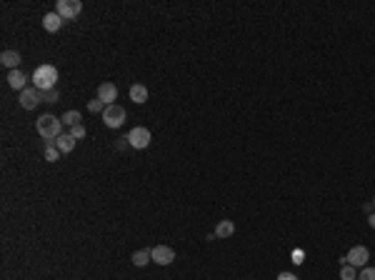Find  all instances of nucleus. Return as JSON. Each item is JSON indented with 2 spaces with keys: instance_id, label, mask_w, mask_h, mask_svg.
<instances>
[{
  "instance_id": "obj_12",
  "label": "nucleus",
  "mask_w": 375,
  "mask_h": 280,
  "mask_svg": "<svg viewBox=\"0 0 375 280\" xmlns=\"http://www.w3.org/2000/svg\"><path fill=\"white\" fill-rule=\"evenodd\" d=\"M0 63H3L5 68H10V70H18V65H20V53H15V50H5V53L0 55Z\"/></svg>"
},
{
  "instance_id": "obj_16",
  "label": "nucleus",
  "mask_w": 375,
  "mask_h": 280,
  "mask_svg": "<svg viewBox=\"0 0 375 280\" xmlns=\"http://www.w3.org/2000/svg\"><path fill=\"white\" fill-rule=\"evenodd\" d=\"M130 100L138 103V105L145 103V100H148V88H145V85H133V88H130Z\"/></svg>"
},
{
  "instance_id": "obj_5",
  "label": "nucleus",
  "mask_w": 375,
  "mask_h": 280,
  "mask_svg": "<svg viewBox=\"0 0 375 280\" xmlns=\"http://www.w3.org/2000/svg\"><path fill=\"white\" fill-rule=\"evenodd\" d=\"M128 145H133L135 150H143L150 145V130L148 128H133L128 133Z\"/></svg>"
},
{
  "instance_id": "obj_22",
  "label": "nucleus",
  "mask_w": 375,
  "mask_h": 280,
  "mask_svg": "<svg viewBox=\"0 0 375 280\" xmlns=\"http://www.w3.org/2000/svg\"><path fill=\"white\" fill-rule=\"evenodd\" d=\"M358 280H375V268H363L358 273Z\"/></svg>"
},
{
  "instance_id": "obj_4",
  "label": "nucleus",
  "mask_w": 375,
  "mask_h": 280,
  "mask_svg": "<svg viewBox=\"0 0 375 280\" xmlns=\"http://www.w3.org/2000/svg\"><path fill=\"white\" fill-rule=\"evenodd\" d=\"M103 123L108 125V128H120V125L125 123V108L123 105H108L105 110H103Z\"/></svg>"
},
{
  "instance_id": "obj_24",
  "label": "nucleus",
  "mask_w": 375,
  "mask_h": 280,
  "mask_svg": "<svg viewBox=\"0 0 375 280\" xmlns=\"http://www.w3.org/2000/svg\"><path fill=\"white\" fill-rule=\"evenodd\" d=\"M278 280H298V278H295L293 273H280V275H278Z\"/></svg>"
},
{
  "instance_id": "obj_15",
  "label": "nucleus",
  "mask_w": 375,
  "mask_h": 280,
  "mask_svg": "<svg viewBox=\"0 0 375 280\" xmlns=\"http://www.w3.org/2000/svg\"><path fill=\"white\" fill-rule=\"evenodd\" d=\"M150 260H153V250L143 248V250H138V253H133V263H135L138 268H143V265H148Z\"/></svg>"
},
{
  "instance_id": "obj_6",
  "label": "nucleus",
  "mask_w": 375,
  "mask_h": 280,
  "mask_svg": "<svg viewBox=\"0 0 375 280\" xmlns=\"http://www.w3.org/2000/svg\"><path fill=\"white\" fill-rule=\"evenodd\" d=\"M368 258H370L368 248H363V245H355V248H350V253H348L345 258H343V263L353 265V268H365Z\"/></svg>"
},
{
  "instance_id": "obj_1",
  "label": "nucleus",
  "mask_w": 375,
  "mask_h": 280,
  "mask_svg": "<svg viewBox=\"0 0 375 280\" xmlns=\"http://www.w3.org/2000/svg\"><path fill=\"white\" fill-rule=\"evenodd\" d=\"M35 128H38V135L48 140V145H53L60 135H63V120H60V118H55V115H50V113L40 115Z\"/></svg>"
},
{
  "instance_id": "obj_21",
  "label": "nucleus",
  "mask_w": 375,
  "mask_h": 280,
  "mask_svg": "<svg viewBox=\"0 0 375 280\" xmlns=\"http://www.w3.org/2000/svg\"><path fill=\"white\" fill-rule=\"evenodd\" d=\"M70 135H73L75 140H80V138H85V125H83V123L73 125V128H70Z\"/></svg>"
},
{
  "instance_id": "obj_18",
  "label": "nucleus",
  "mask_w": 375,
  "mask_h": 280,
  "mask_svg": "<svg viewBox=\"0 0 375 280\" xmlns=\"http://www.w3.org/2000/svg\"><path fill=\"white\" fill-rule=\"evenodd\" d=\"M340 280H358L355 268H353V265H348V263H343V268H340Z\"/></svg>"
},
{
  "instance_id": "obj_20",
  "label": "nucleus",
  "mask_w": 375,
  "mask_h": 280,
  "mask_svg": "<svg viewBox=\"0 0 375 280\" xmlns=\"http://www.w3.org/2000/svg\"><path fill=\"white\" fill-rule=\"evenodd\" d=\"M105 108H108V105H105L100 98H95V100H90V103H88V110H90V113H103Z\"/></svg>"
},
{
  "instance_id": "obj_2",
  "label": "nucleus",
  "mask_w": 375,
  "mask_h": 280,
  "mask_svg": "<svg viewBox=\"0 0 375 280\" xmlns=\"http://www.w3.org/2000/svg\"><path fill=\"white\" fill-rule=\"evenodd\" d=\"M33 83L40 93L45 90H55V83H58V68L55 65H38L35 73H33Z\"/></svg>"
},
{
  "instance_id": "obj_23",
  "label": "nucleus",
  "mask_w": 375,
  "mask_h": 280,
  "mask_svg": "<svg viewBox=\"0 0 375 280\" xmlns=\"http://www.w3.org/2000/svg\"><path fill=\"white\" fill-rule=\"evenodd\" d=\"M43 95V103H58V90H45Z\"/></svg>"
},
{
  "instance_id": "obj_7",
  "label": "nucleus",
  "mask_w": 375,
  "mask_h": 280,
  "mask_svg": "<svg viewBox=\"0 0 375 280\" xmlns=\"http://www.w3.org/2000/svg\"><path fill=\"white\" fill-rule=\"evenodd\" d=\"M43 103V95L38 88H25L23 93H20V105L25 108V110H35V105H40Z\"/></svg>"
},
{
  "instance_id": "obj_19",
  "label": "nucleus",
  "mask_w": 375,
  "mask_h": 280,
  "mask_svg": "<svg viewBox=\"0 0 375 280\" xmlns=\"http://www.w3.org/2000/svg\"><path fill=\"white\" fill-rule=\"evenodd\" d=\"M43 155H45V160H48V163H55V160H60V155H63V153H60L58 148H53V145H48Z\"/></svg>"
},
{
  "instance_id": "obj_27",
  "label": "nucleus",
  "mask_w": 375,
  "mask_h": 280,
  "mask_svg": "<svg viewBox=\"0 0 375 280\" xmlns=\"http://www.w3.org/2000/svg\"><path fill=\"white\" fill-rule=\"evenodd\" d=\"M373 205H375V200H373Z\"/></svg>"
},
{
  "instance_id": "obj_25",
  "label": "nucleus",
  "mask_w": 375,
  "mask_h": 280,
  "mask_svg": "<svg viewBox=\"0 0 375 280\" xmlns=\"http://www.w3.org/2000/svg\"><path fill=\"white\" fill-rule=\"evenodd\" d=\"M293 260H295V263H303V253L295 250V253H293Z\"/></svg>"
},
{
  "instance_id": "obj_14",
  "label": "nucleus",
  "mask_w": 375,
  "mask_h": 280,
  "mask_svg": "<svg viewBox=\"0 0 375 280\" xmlns=\"http://www.w3.org/2000/svg\"><path fill=\"white\" fill-rule=\"evenodd\" d=\"M233 233H235L233 220H220V223L215 225V238H230Z\"/></svg>"
},
{
  "instance_id": "obj_13",
  "label": "nucleus",
  "mask_w": 375,
  "mask_h": 280,
  "mask_svg": "<svg viewBox=\"0 0 375 280\" xmlns=\"http://www.w3.org/2000/svg\"><path fill=\"white\" fill-rule=\"evenodd\" d=\"M55 148H58L60 153H70V150L75 148V138H73L70 133H63L58 140H55Z\"/></svg>"
},
{
  "instance_id": "obj_26",
  "label": "nucleus",
  "mask_w": 375,
  "mask_h": 280,
  "mask_svg": "<svg viewBox=\"0 0 375 280\" xmlns=\"http://www.w3.org/2000/svg\"><path fill=\"white\" fill-rule=\"evenodd\" d=\"M368 223H370V228L375 230V213H370V218H368Z\"/></svg>"
},
{
  "instance_id": "obj_3",
  "label": "nucleus",
  "mask_w": 375,
  "mask_h": 280,
  "mask_svg": "<svg viewBox=\"0 0 375 280\" xmlns=\"http://www.w3.org/2000/svg\"><path fill=\"white\" fill-rule=\"evenodd\" d=\"M80 10H83V3H80V0H58V5H55V13H58L63 20L78 18Z\"/></svg>"
},
{
  "instance_id": "obj_8",
  "label": "nucleus",
  "mask_w": 375,
  "mask_h": 280,
  "mask_svg": "<svg viewBox=\"0 0 375 280\" xmlns=\"http://www.w3.org/2000/svg\"><path fill=\"white\" fill-rule=\"evenodd\" d=\"M153 260H155L158 265H170L175 260V250L168 248V245H155V248H153Z\"/></svg>"
},
{
  "instance_id": "obj_11",
  "label": "nucleus",
  "mask_w": 375,
  "mask_h": 280,
  "mask_svg": "<svg viewBox=\"0 0 375 280\" xmlns=\"http://www.w3.org/2000/svg\"><path fill=\"white\" fill-rule=\"evenodd\" d=\"M60 25H63V18H60L58 13H48V15L43 18V28L48 33H58Z\"/></svg>"
},
{
  "instance_id": "obj_9",
  "label": "nucleus",
  "mask_w": 375,
  "mask_h": 280,
  "mask_svg": "<svg viewBox=\"0 0 375 280\" xmlns=\"http://www.w3.org/2000/svg\"><path fill=\"white\" fill-rule=\"evenodd\" d=\"M98 98L105 103V105H113L118 100V88L113 85V83H103L100 88H98Z\"/></svg>"
},
{
  "instance_id": "obj_17",
  "label": "nucleus",
  "mask_w": 375,
  "mask_h": 280,
  "mask_svg": "<svg viewBox=\"0 0 375 280\" xmlns=\"http://www.w3.org/2000/svg\"><path fill=\"white\" fill-rule=\"evenodd\" d=\"M60 120H63V125H70V128H73V125L80 123V113H78V110H68Z\"/></svg>"
},
{
  "instance_id": "obj_10",
  "label": "nucleus",
  "mask_w": 375,
  "mask_h": 280,
  "mask_svg": "<svg viewBox=\"0 0 375 280\" xmlns=\"http://www.w3.org/2000/svg\"><path fill=\"white\" fill-rule=\"evenodd\" d=\"M25 83H28V75L23 73V70H10V75H8V85L13 88V90H25Z\"/></svg>"
}]
</instances>
